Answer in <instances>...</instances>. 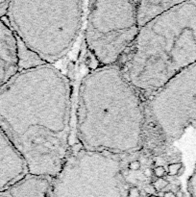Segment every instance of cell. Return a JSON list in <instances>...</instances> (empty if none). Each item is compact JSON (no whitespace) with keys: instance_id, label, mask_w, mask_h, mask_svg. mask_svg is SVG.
Instances as JSON below:
<instances>
[{"instance_id":"obj_1","label":"cell","mask_w":196,"mask_h":197,"mask_svg":"<svg viewBox=\"0 0 196 197\" xmlns=\"http://www.w3.org/2000/svg\"><path fill=\"white\" fill-rule=\"evenodd\" d=\"M71 87L53 64L19 70L0 90V129L29 173L55 178L72 149Z\"/></svg>"},{"instance_id":"obj_2","label":"cell","mask_w":196,"mask_h":197,"mask_svg":"<svg viewBox=\"0 0 196 197\" xmlns=\"http://www.w3.org/2000/svg\"><path fill=\"white\" fill-rule=\"evenodd\" d=\"M144 99L118 64L92 69L79 85L75 133L80 147L124 157L142 151Z\"/></svg>"},{"instance_id":"obj_3","label":"cell","mask_w":196,"mask_h":197,"mask_svg":"<svg viewBox=\"0 0 196 197\" xmlns=\"http://www.w3.org/2000/svg\"><path fill=\"white\" fill-rule=\"evenodd\" d=\"M194 63L196 1L191 0L141 27L118 65L145 100Z\"/></svg>"},{"instance_id":"obj_4","label":"cell","mask_w":196,"mask_h":197,"mask_svg":"<svg viewBox=\"0 0 196 197\" xmlns=\"http://www.w3.org/2000/svg\"><path fill=\"white\" fill-rule=\"evenodd\" d=\"M8 24L17 39L47 64L71 50L85 21L84 1H10Z\"/></svg>"},{"instance_id":"obj_5","label":"cell","mask_w":196,"mask_h":197,"mask_svg":"<svg viewBox=\"0 0 196 197\" xmlns=\"http://www.w3.org/2000/svg\"><path fill=\"white\" fill-rule=\"evenodd\" d=\"M196 123V63L144 100L142 151L159 157Z\"/></svg>"},{"instance_id":"obj_6","label":"cell","mask_w":196,"mask_h":197,"mask_svg":"<svg viewBox=\"0 0 196 197\" xmlns=\"http://www.w3.org/2000/svg\"><path fill=\"white\" fill-rule=\"evenodd\" d=\"M137 1H90L85 18V41L99 65L119 64L140 32Z\"/></svg>"},{"instance_id":"obj_7","label":"cell","mask_w":196,"mask_h":197,"mask_svg":"<svg viewBox=\"0 0 196 197\" xmlns=\"http://www.w3.org/2000/svg\"><path fill=\"white\" fill-rule=\"evenodd\" d=\"M28 174L26 160L0 129V192L17 184Z\"/></svg>"},{"instance_id":"obj_8","label":"cell","mask_w":196,"mask_h":197,"mask_svg":"<svg viewBox=\"0 0 196 197\" xmlns=\"http://www.w3.org/2000/svg\"><path fill=\"white\" fill-rule=\"evenodd\" d=\"M19 71L17 39L10 25L0 20V90Z\"/></svg>"},{"instance_id":"obj_9","label":"cell","mask_w":196,"mask_h":197,"mask_svg":"<svg viewBox=\"0 0 196 197\" xmlns=\"http://www.w3.org/2000/svg\"><path fill=\"white\" fill-rule=\"evenodd\" d=\"M180 1L166 0H151V1L136 2V19L140 28L156 19L163 14L176 6Z\"/></svg>"},{"instance_id":"obj_10","label":"cell","mask_w":196,"mask_h":197,"mask_svg":"<svg viewBox=\"0 0 196 197\" xmlns=\"http://www.w3.org/2000/svg\"><path fill=\"white\" fill-rule=\"evenodd\" d=\"M10 1H0V20L4 17H7L9 10Z\"/></svg>"},{"instance_id":"obj_11","label":"cell","mask_w":196,"mask_h":197,"mask_svg":"<svg viewBox=\"0 0 196 197\" xmlns=\"http://www.w3.org/2000/svg\"><path fill=\"white\" fill-rule=\"evenodd\" d=\"M167 185H168V182L166 181L164 178H159L156 182H154L153 187L156 189L157 191H162V189H163Z\"/></svg>"},{"instance_id":"obj_12","label":"cell","mask_w":196,"mask_h":197,"mask_svg":"<svg viewBox=\"0 0 196 197\" xmlns=\"http://www.w3.org/2000/svg\"><path fill=\"white\" fill-rule=\"evenodd\" d=\"M153 175L158 179L159 178H163L166 175V170L164 169L163 166H156L153 169Z\"/></svg>"},{"instance_id":"obj_13","label":"cell","mask_w":196,"mask_h":197,"mask_svg":"<svg viewBox=\"0 0 196 197\" xmlns=\"http://www.w3.org/2000/svg\"><path fill=\"white\" fill-rule=\"evenodd\" d=\"M183 168L182 164H173L168 166V171L171 175H179V170Z\"/></svg>"},{"instance_id":"obj_14","label":"cell","mask_w":196,"mask_h":197,"mask_svg":"<svg viewBox=\"0 0 196 197\" xmlns=\"http://www.w3.org/2000/svg\"><path fill=\"white\" fill-rule=\"evenodd\" d=\"M140 167H141V163L137 160H132V162L128 164V168L130 170H139Z\"/></svg>"},{"instance_id":"obj_15","label":"cell","mask_w":196,"mask_h":197,"mask_svg":"<svg viewBox=\"0 0 196 197\" xmlns=\"http://www.w3.org/2000/svg\"><path fill=\"white\" fill-rule=\"evenodd\" d=\"M163 197H176V195L174 194L173 192H167V193H165Z\"/></svg>"}]
</instances>
